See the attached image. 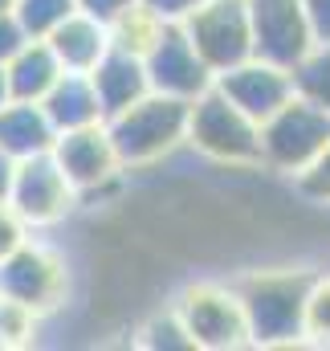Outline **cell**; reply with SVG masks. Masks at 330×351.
Segmentation results:
<instances>
[{
  "label": "cell",
  "instance_id": "1",
  "mask_svg": "<svg viewBox=\"0 0 330 351\" xmlns=\"http://www.w3.org/2000/svg\"><path fill=\"white\" fill-rule=\"evenodd\" d=\"M310 269H257L233 290L241 298L253 348H290L306 339V294Z\"/></svg>",
  "mask_w": 330,
  "mask_h": 351
},
{
  "label": "cell",
  "instance_id": "2",
  "mask_svg": "<svg viewBox=\"0 0 330 351\" xmlns=\"http://www.w3.org/2000/svg\"><path fill=\"white\" fill-rule=\"evenodd\" d=\"M188 106L183 98H167V94H143L139 102H131L127 110L106 119L110 143L118 152L123 168H151L167 160L175 147H183L188 139Z\"/></svg>",
  "mask_w": 330,
  "mask_h": 351
},
{
  "label": "cell",
  "instance_id": "3",
  "mask_svg": "<svg viewBox=\"0 0 330 351\" xmlns=\"http://www.w3.org/2000/svg\"><path fill=\"white\" fill-rule=\"evenodd\" d=\"M183 147L225 168H261V127L212 86L188 106Z\"/></svg>",
  "mask_w": 330,
  "mask_h": 351
},
{
  "label": "cell",
  "instance_id": "4",
  "mask_svg": "<svg viewBox=\"0 0 330 351\" xmlns=\"http://www.w3.org/2000/svg\"><path fill=\"white\" fill-rule=\"evenodd\" d=\"M327 143H330V110L294 94L281 110H273L261 123V168L298 176L322 156Z\"/></svg>",
  "mask_w": 330,
  "mask_h": 351
},
{
  "label": "cell",
  "instance_id": "5",
  "mask_svg": "<svg viewBox=\"0 0 330 351\" xmlns=\"http://www.w3.org/2000/svg\"><path fill=\"white\" fill-rule=\"evenodd\" d=\"M179 25L212 74H225L241 66L245 58H253V29H249L245 0H200Z\"/></svg>",
  "mask_w": 330,
  "mask_h": 351
},
{
  "label": "cell",
  "instance_id": "6",
  "mask_svg": "<svg viewBox=\"0 0 330 351\" xmlns=\"http://www.w3.org/2000/svg\"><path fill=\"white\" fill-rule=\"evenodd\" d=\"M175 315L183 319L196 351H233L249 343L245 311L233 286H216V282L188 286L175 302Z\"/></svg>",
  "mask_w": 330,
  "mask_h": 351
},
{
  "label": "cell",
  "instance_id": "7",
  "mask_svg": "<svg viewBox=\"0 0 330 351\" xmlns=\"http://www.w3.org/2000/svg\"><path fill=\"white\" fill-rule=\"evenodd\" d=\"M66 290H70V274H66V258L49 245H37V241H25L21 250H12L4 262H0V294L29 306L37 319L58 311L66 302Z\"/></svg>",
  "mask_w": 330,
  "mask_h": 351
},
{
  "label": "cell",
  "instance_id": "8",
  "mask_svg": "<svg viewBox=\"0 0 330 351\" xmlns=\"http://www.w3.org/2000/svg\"><path fill=\"white\" fill-rule=\"evenodd\" d=\"M8 204L16 208V217L33 229H53L62 225L74 204H78V192L74 184L66 180V172L58 168V160L45 152V156H29V160H16V172H12V188H8Z\"/></svg>",
  "mask_w": 330,
  "mask_h": 351
},
{
  "label": "cell",
  "instance_id": "9",
  "mask_svg": "<svg viewBox=\"0 0 330 351\" xmlns=\"http://www.w3.org/2000/svg\"><path fill=\"white\" fill-rule=\"evenodd\" d=\"M245 4L253 29V58L294 70L314 49V33L302 0H245Z\"/></svg>",
  "mask_w": 330,
  "mask_h": 351
},
{
  "label": "cell",
  "instance_id": "10",
  "mask_svg": "<svg viewBox=\"0 0 330 351\" xmlns=\"http://www.w3.org/2000/svg\"><path fill=\"white\" fill-rule=\"evenodd\" d=\"M143 66H147V82H151L155 94L183 98V102H196L200 94H208L212 82H216V74L204 66V58L188 41L183 25H164L155 33V41L143 53Z\"/></svg>",
  "mask_w": 330,
  "mask_h": 351
},
{
  "label": "cell",
  "instance_id": "11",
  "mask_svg": "<svg viewBox=\"0 0 330 351\" xmlns=\"http://www.w3.org/2000/svg\"><path fill=\"white\" fill-rule=\"evenodd\" d=\"M49 156L58 160V168L66 172V180L74 184L78 200H82L86 192L106 188L114 176L123 172V164H118V152H114V143H110L106 123L78 127V131H62V135L53 139Z\"/></svg>",
  "mask_w": 330,
  "mask_h": 351
},
{
  "label": "cell",
  "instance_id": "12",
  "mask_svg": "<svg viewBox=\"0 0 330 351\" xmlns=\"http://www.w3.org/2000/svg\"><path fill=\"white\" fill-rule=\"evenodd\" d=\"M212 86L220 90L237 110H245L257 127H261L273 110H281V106L294 98V78H290V70H281V66H273V62H261V58H245L241 66L216 74Z\"/></svg>",
  "mask_w": 330,
  "mask_h": 351
},
{
  "label": "cell",
  "instance_id": "13",
  "mask_svg": "<svg viewBox=\"0 0 330 351\" xmlns=\"http://www.w3.org/2000/svg\"><path fill=\"white\" fill-rule=\"evenodd\" d=\"M90 82H94V90H98L102 119H110V114L127 110L131 102H139L143 94H151L143 53L123 49V45H114V41H110V49L102 53V62L90 70Z\"/></svg>",
  "mask_w": 330,
  "mask_h": 351
},
{
  "label": "cell",
  "instance_id": "14",
  "mask_svg": "<svg viewBox=\"0 0 330 351\" xmlns=\"http://www.w3.org/2000/svg\"><path fill=\"white\" fill-rule=\"evenodd\" d=\"M45 41H49V49L58 53L62 70H70V74H90V70L102 62V53L110 49V29H106L102 21H94V16H86V12L74 8Z\"/></svg>",
  "mask_w": 330,
  "mask_h": 351
},
{
  "label": "cell",
  "instance_id": "15",
  "mask_svg": "<svg viewBox=\"0 0 330 351\" xmlns=\"http://www.w3.org/2000/svg\"><path fill=\"white\" fill-rule=\"evenodd\" d=\"M58 131L49 123V114L41 110V102H4L0 106V152L12 160H29V156H45L53 147Z\"/></svg>",
  "mask_w": 330,
  "mask_h": 351
},
{
  "label": "cell",
  "instance_id": "16",
  "mask_svg": "<svg viewBox=\"0 0 330 351\" xmlns=\"http://www.w3.org/2000/svg\"><path fill=\"white\" fill-rule=\"evenodd\" d=\"M41 110L49 114L53 131H78V127H94V123H106L102 119V102H98V90L90 82V74H62L53 90L41 98Z\"/></svg>",
  "mask_w": 330,
  "mask_h": 351
},
{
  "label": "cell",
  "instance_id": "17",
  "mask_svg": "<svg viewBox=\"0 0 330 351\" xmlns=\"http://www.w3.org/2000/svg\"><path fill=\"white\" fill-rule=\"evenodd\" d=\"M4 74H8V94H12V98H21V102H41L66 70H62L58 53L49 49V41H25V45L4 62Z\"/></svg>",
  "mask_w": 330,
  "mask_h": 351
},
{
  "label": "cell",
  "instance_id": "18",
  "mask_svg": "<svg viewBox=\"0 0 330 351\" xmlns=\"http://www.w3.org/2000/svg\"><path fill=\"white\" fill-rule=\"evenodd\" d=\"M290 78H294L298 98L330 110V41H314V49L290 70Z\"/></svg>",
  "mask_w": 330,
  "mask_h": 351
},
{
  "label": "cell",
  "instance_id": "19",
  "mask_svg": "<svg viewBox=\"0 0 330 351\" xmlns=\"http://www.w3.org/2000/svg\"><path fill=\"white\" fill-rule=\"evenodd\" d=\"M8 8H12V16H16V25L25 29L29 41H45L78 4L74 0H12Z\"/></svg>",
  "mask_w": 330,
  "mask_h": 351
},
{
  "label": "cell",
  "instance_id": "20",
  "mask_svg": "<svg viewBox=\"0 0 330 351\" xmlns=\"http://www.w3.org/2000/svg\"><path fill=\"white\" fill-rule=\"evenodd\" d=\"M164 25L147 12V8H131V12H123L114 25H110V41L114 45H123V49H135V53H147V45L155 41V33H160Z\"/></svg>",
  "mask_w": 330,
  "mask_h": 351
},
{
  "label": "cell",
  "instance_id": "21",
  "mask_svg": "<svg viewBox=\"0 0 330 351\" xmlns=\"http://www.w3.org/2000/svg\"><path fill=\"white\" fill-rule=\"evenodd\" d=\"M139 335H143L139 343L151 348V351H192V335H188L183 319L175 315V306H171L167 315H155Z\"/></svg>",
  "mask_w": 330,
  "mask_h": 351
},
{
  "label": "cell",
  "instance_id": "22",
  "mask_svg": "<svg viewBox=\"0 0 330 351\" xmlns=\"http://www.w3.org/2000/svg\"><path fill=\"white\" fill-rule=\"evenodd\" d=\"M306 339L330 343V274H314L306 294Z\"/></svg>",
  "mask_w": 330,
  "mask_h": 351
},
{
  "label": "cell",
  "instance_id": "23",
  "mask_svg": "<svg viewBox=\"0 0 330 351\" xmlns=\"http://www.w3.org/2000/svg\"><path fill=\"white\" fill-rule=\"evenodd\" d=\"M33 331H37V315L0 294V348H21L33 339Z\"/></svg>",
  "mask_w": 330,
  "mask_h": 351
},
{
  "label": "cell",
  "instance_id": "24",
  "mask_svg": "<svg viewBox=\"0 0 330 351\" xmlns=\"http://www.w3.org/2000/svg\"><path fill=\"white\" fill-rule=\"evenodd\" d=\"M294 184H298V192L310 204H330V143L322 147V156L310 168H302V172L294 176Z\"/></svg>",
  "mask_w": 330,
  "mask_h": 351
},
{
  "label": "cell",
  "instance_id": "25",
  "mask_svg": "<svg viewBox=\"0 0 330 351\" xmlns=\"http://www.w3.org/2000/svg\"><path fill=\"white\" fill-rule=\"evenodd\" d=\"M29 241V225L16 217V208L8 204V200H0V262L12 254V250H21Z\"/></svg>",
  "mask_w": 330,
  "mask_h": 351
},
{
  "label": "cell",
  "instance_id": "26",
  "mask_svg": "<svg viewBox=\"0 0 330 351\" xmlns=\"http://www.w3.org/2000/svg\"><path fill=\"white\" fill-rule=\"evenodd\" d=\"M78 4V12H86V16H94V21H102L106 29L123 16V12H131L139 0H74Z\"/></svg>",
  "mask_w": 330,
  "mask_h": 351
},
{
  "label": "cell",
  "instance_id": "27",
  "mask_svg": "<svg viewBox=\"0 0 330 351\" xmlns=\"http://www.w3.org/2000/svg\"><path fill=\"white\" fill-rule=\"evenodd\" d=\"M200 0H139V8H147L160 25H179Z\"/></svg>",
  "mask_w": 330,
  "mask_h": 351
},
{
  "label": "cell",
  "instance_id": "28",
  "mask_svg": "<svg viewBox=\"0 0 330 351\" xmlns=\"http://www.w3.org/2000/svg\"><path fill=\"white\" fill-rule=\"evenodd\" d=\"M29 37H25V29L16 25V16H12V8H0V66L25 45Z\"/></svg>",
  "mask_w": 330,
  "mask_h": 351
},
{
  "label": "cell",
  "instance_id": "29",
  "mask_svg": "<svg viewBox=\"0 0 330 351\" xmlns=\"http://www.w3.org/2000/svg\"><path fill=\"white\" fill-rule=\"evenodd\" d=\"M314 41H330V0H302Z\"/></svg>",
  "mask_w": 330,
  "mask_h": 351
},
{
  "label": "cell",
  "instance_id": "30",
  "mask_svg": "<svg viewBox=\"0 0 330 351\" xmlns=\"http://www.w3.org/2000/svg\"><path fill=\"white\" fill-rule=\"evenodd\" d=\"M12 172H16V160L0 152V200H8V188H12Z\"/></svg>",
  "mask_w": 330,
  "mask_h": 351
},
{
  "label": "cell",
  "instance_id": "31",
  "mask_svg": "<svg viewBox=\"0 0 330 351\" xmlns=\"http://www.w3.org/2000/svg\"><path fill=\"white\" fill-rule=\"evenodd\" d=\"M4 102H12V94H8V74H4V66H0V106Z\"/></svg>",
  "mask_w": 330,
  "mask_h": 351
},
{
  "label": "cell",
  "instance_id": "32",
  "mask_svg": "<svg viewBox=\"0 0 330 351\" xmlns=\"http://www.w3.org/2000/svg\"><path fill=\"white\" fill-rule=\"evenodd\" d=\"M8 4H12V0H0V8H8Z\"/></svg>",
  "mask_w": 330,
  "mask_h": 351
}]
</instances>
